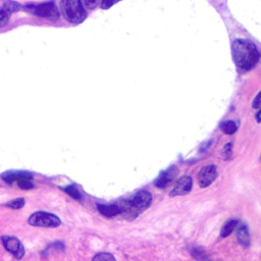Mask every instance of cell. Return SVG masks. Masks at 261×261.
Listing matches in <instances>:
<instances>
[{
	"label": "cell",
	"mask_w": 261,
	"mask_h": 261,
	"mask_svg": "<svg viewBox=\"0 0 261 261\" xmlns=\"http://www.w3.org/2000/svg\"><path fill=\"white\" fill-rule=\"evenodd\" d=\"M23 205H24V199H22V198L14 199V200L9 201L5 204L6 207H9V208H12V209H20L21 207H23Z\"/></svg>",
	"instance_id": "e0dca14e"
},
{
	"label": "cell",
	"mask_w": 261,
	"mask_h": 261,
	"mask_svg": "<svg viewBox=\"0 0 261 261\" xmlns=\"http://www.w3.org/2000/svg\"><path fill=\"white\" fill-rule=\"evenodd\" d=\"M237 238L239 243L244 246L248 247L250 244V237H249V231L248 228L245 224H241L238 229H237Z\"/></svg>",
	"instance_id": "7c38bea8"
},
{
	"label": "cell",
	"mask_w": 261,
	"mask_h": 261,
	"mask_svg": "<svg viewBox=\"0 0 261 261\" xmlns=\"http://www.w3.org/2000/svg\"><path fill=\"white\" fill-rule=\"evenodd\" d=\"M1 242L3 247L16 259H21L23 257L24 248L18 239L10 236H2Z\"/></svg>",
	"instance_id": "5b68a950"
},
{
	"label": "cell",
	"mask_w": 261,
	"mask_h": 261,
	"mask_svg": "<svg viewBox=\"0 0 261 261\" xmlns=\"http://www.w3.org/2000/svg\"><path fill=\"white\" fill-rule=\"evenodd\" d=\"M6 11H8L10 14L13 12H16L18 10L21 9V5L19 3H17L16 1H12V0H7L3 3L2 6Z\"/></svg>",
	"instance_id": "9a60e30c"
},
{
	"label": "cell",
	"mask_w": 261,
	"mask_h": 261,
	"mask_svg": "<svg viewBox=\"0 0 261 261\" xmlns=\"http://www.w3.org/2000/svg\"><path fill=\"white\" fill-rule=\"evenodd\" d=\"M231 55L234 64L244 70L252 69L260 57L257 46L245 39H237L232 42Z\"/></svg>",
	"instance_id": "6da1fadb"
},
{
	"label": "cell",
	"mask_w": 261,
	"mask_h": 261,
	"mask_svg": "<svg viewBox=\"0 0 261 261\" xmlns=\"http://www.w3.org/2000/svg\"><path fill=\"white\" fill-rule=\"evenodd\" d=\"M119 213L127 220H134L140 214L139 210L134 206L129 199H123L117 203Z\"/></svg>",
	"instance_id": "ba28073f"
},
{
	"label": "cell",
	"mask_w": 261,
	"mask_h": 261,
	"mask_svg": "<svg viewBox=\"0 0 261 261\" xmlns=\"http://www.w3.org/2000/svg\"><path fill=\"white\" fill-rule=\"evenodd\" d=\"M217 176V170L214 165H208L203 167L198 175V181L201 188L210 186Z\"/></svg>",
	"instance_id": "52a82bcc"
},
{
	"label": "cell",
	"mask_w": 261,
	"mask_h": 261,
	"mask_svg": "<svg viewBox=\"0 0 261 261\" xmlns=\"http://www.w3.org/2000/svg\"><path fill=\"white\" fill-rule=\"evenodd\" d=\"M174 175H175V171H172V169L162 172L160 174V176L157 178V180L155 181L156 187H158L160 189L167 187L172 181V178L174 177Z\"/></svg>",
	"instance_id": "30bf717a"
},
{
	"label": "cell",
	"mask_w": 261,
	"mask_h": 261,
	"mask_svg": "<svg viewBox=\"0 0 261 261\" xmlns=\"http://www.w3.org/2000/svg\"><path fill=\"white\" fill-rule=\"evenodd\" d=\"M192 186H193L192 177L188 175H184L176 181L174 188L170 192V196L174 197V196L186 195L192 190Z\"/></svg>",
	"instance_id": "9c48e42d"
},
{
	"label": "cell",
	"mask_w": 261,
	"mask_h": 261,
	"mask_svg": "<svg viewBox=\"0 0 261 261\" xmlns=\"http://www.w3.org/2000/svg\"><path fill=\"white\" fill-rule=\"evenodd\" d=\"M256 120H257L258 123L260 122V111H258V112L256 113Z\"/></svg>",
	"instance_id": "cb8c5ba5"
},
{
	"label": "cell",
	"mask_w": 261,
	"mask_h": 261,
	"mask_svg": "<svg viewBox=\"0 0 261 261\" xmlns=\"http://www.w3.org/2000/svg\"><path fill=\"white\" fill-rule=\"evenodd\" d=\"M60 10L64 18L71 23H81L87 16L81 0H60Z\"/></svg>",
	"instance_id": "7a4b0ae2"
},
{
	"label": "cell",
	"mask_w": 261,
	"mask_h": 261,
	"mask_svg": "<svg viewBox=\"0 0 261 261\" xmlns=\"http://www.w3.org/2000/svg\"><path fill=\"white\" fill-rule=\"evenodd\" d=\"M99 0H81L83 6H85L88 9H94L98 5Z\"/></svg>",
	"instance_id": "ffe728a7"
},
{
	"label": "cell",
	"mask_w": 261,
	"mask_h": 261,
	"mask_svg": "<svg viewBox=\"0 0 261 261\" xmlns=\"http://www.w3.org/2000/svg\"><path fill=\"white\" fill-rule=\"evenodd\" d=\"M29 13L38 17H43L49 20H57L59 18V10L53 2H44L40 4H28L23 7Z\"/></svg>",
	"instance_id": "3957f363"
},
{
	"label": "cell",
	"mask_w": 261,
	"mask_h": 261,
	"mask_svg": "<svg viewBox=\"0 0 261 261\" xmlns=\"http://www.w3.org/2000/svg\"><path fill=\"white\" fill-rule=\"evenodd\" d=\"M97 209L99 210V212L107 217H112L115 216L119 213V209L117 204H109V205H105V204H98L97 205Z\"/></svg>",
	"instance_id": "8fae6325"
},
{
	"label": "cell",
	"mask_w": 261,
	"mask_h": 261,
	"mask_svg": "<svg viewBox=\"0 0 261 261\" xmlns=\"http://www.w3.org/2000/svg\"><path fill=\"white\" fill-rule=\"evenodd\" d=\"M28 221L33 226L41 227H56L60 224V219L56 215L44 211L33 213Z\"/></svg>",
	"instance_id": "277c9868"
},
{
	"label": "cell",
	"mask_w": 261,
	"mask_h": 261,
	"mask_svg": "<svg viewBox=\"0 0 261 261\" xmlns=\"http://www.w3.org/2000/svg\"><path fill=\"white\" fill-rule=\"evenodd\" d=\"M230 151H231V144H226L225 148H224V155H226L225 158H227V156L229 157Z\"/></svg>",
	"instance_id": "603a6c76"
},
{
	"label": "cell",
	"mask_w": 261,
	"mask_h": 261,
	"mask_svg": "<svg viewBox=\"0 0 261 261\" xmlns=\"http://www.w3.org/2000/svg\"><path fill=\"white\" fill-rule=\"evenodd\" d=\"M92 261H116V260L113 257V255H111L110 253L101 252V253H98L97 255H95Z\"/></svg>",
	"instance_id": "2e32d148"
},
{
	"label": "cell",
	"mask_w": 261,
	"mask_h": 261,
	"mask_svg": "<svg viewBox=\"0 0 261 261\" xmlns=\"http://www.w3.org/2000/svg\"><path fill=\"white\" fill-rule=\"evenodd\" d=\"M237 224H238V220H237V219H229V220H227V221L225 222V224H224V225L222 226V228H221L220 236H221L222 238H225V237H227L228 234H230L231 231L236 228Z\"/></svg>",
	"instance_id": "4fadbf2b"
},
{
	"label": "cell",
	"mask_w": 261,
	"mask_h": 261,
	"mask_svg": "<svg viewBox=\"0 0 261 261\" xmlns=\"http://www.w3.org/2000/svg\"><path fill=\"white\" fill-rule=\"evenodd\" d=\"M259 106H260V93L257 94V96H256V98L253 102V107L254 108H259Z\"/></svg>",
	"instance_id": "7402d4cb"
},
{
	"label": "cell",
	"mask_w": 261,
	"mask_h": 261,
	"mask_svg": "<svg viewBox=\"0 0 261 261\" xmlns=\"http://www.w3.org/2000/svg\"><path fill=\"white\" fill-rule=\"evenodd\" d=\"M63 190L70 196V197H72V198H74V199H81V194H80V192L77 191V189L74 187V186H67V187H65V188H63Z\"/></svg>",
	"instance_id": "ac0fdd59"
},
{
	"label": "cell",
	"mask_w": 261,
	"mask_h": 261,
	"mask_svg": "<svg viewBox=\"0 0 261 261\" xmlns=\"http://www.w3.org/2000/svg\"><path fill=\"white\" fill-rule=\"evenodd\" d=\"M10 17V13L8 11H6L3 7H0V28L4 27Z\"/></svg>",
	"instance_id": "d6986e66"
},
{
	"label": "cell",
	"mask_w": 261,
	"mask_h": 261,
	"mask_svg": "<svg viewBox=\"0 0 261 261\" xmlns=\"http://www.w3.org/2000/svg\"><path fill=\"white\" fill-rule=\"evenodd\" d=\"M221 130L226 135H232L236 133L238 126L233 120H225L220 124Z\"/></svg>",
	"instance_id": "5bb4252c"
},
{
	"label": "cell",
	"mask_w": 261,
	"mask_h": 261,
	"mask_svg": "<svg viewBox=\"0 0 261 261\" xmlns=\"http://www.w3.org/2000/svg\"><path fill=\"white\" fill-rule=\"evenodd\" d=\"M119 0H102L101 2V8L102 9H108L115 3H117Z\"/></svg>",
	"instance_id": "44dd1931"
},
{
	"label": "cell",
	"mask_w": 261,
	"mask_h": 261,
	"mask_svg": "<svg viewBox=\"0 0 261 261\" xmlns=\"http://www.w3.org/2000/svg\"><path fill=\"white\" fill-rule=\"evenodd\" d=\"M129 200L134 204V206L139 210V212H142L150 207L152 203V195L148 191L142 190L136 193Z\"/></svg>",
	"instance_id": "8992f818"
}]
</instances>
